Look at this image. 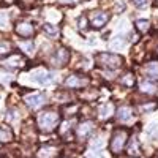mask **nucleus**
<instances>
[{
  "mask_svg": "<svg viewBox=\"0 0 158 158\" xmlns=\"http://www.w3.org/2000/svg\"><path fill=\"white\" fill-rule=\"evenodd\" d=\"M95 63L104 70H117L122 67L123 57L114 52H98L95 56Z\"/></svg>",
  "mask_w": 158,
  "mask_h": 158,
  "instance_id": "f257e3e1",
  "label": "nucleus"
},
{
  "mask_svg": "<svg viewBox=\"0 0 158 158\" xmlns=\"http://www.w3.org/2000/svg\"><path fill=\"white\" fill-rule=\"evenodd\" d=\"M13 139V131L8 127H0V142H10Z\"/></svg>",
  "mask_w": 158,
  "mask_h": 158,
  "instance_id": "aec40b11",
  "label": "nucleus"
},
{
  "mask_svg": "<svg viewBox=\"0 0 158 158\" xmlns=\"http://www.w3.org/2000/svg\"><path fill=\"white\" fill-rule=\"evenodd\" d=\"M19 48L25 52V54H33L35 44H33V41H21L19 43Z\"/></svg>",
  "mask_w": 158,
  "mask_h": 158,
  "instance_id": "4be33fe9",
  "label": "nucleus"
},
{
  "mask_svg": "<svg viewBox=\"0 0 158 158\" xmlns=\"http://www.w3.org/2000/svg\"><path fill=\"white\" fill-rule=\"evenodd\" d=\"M147 133H149L150 136L156 138V136H158V123H153V125H150V127H149V130H147Z\"/></svg>",
  "mask_w": 158,
  "mask_h": 158,
  "instance_id": "a878e982",
  "label": "nucleus"
},
{
  "mask_svg": "<svg viewBox=\"0 0 158 158\" xmlns=\"http://www.w3.org/2000/svg\"><path fill=\"white\" fill-rule=\"evenodd\" d=\"M60 123V114L57 112H41L38 115V128L43 133H51L57 128V125Z\"/></svg>",
  "mask_w": 158,
  "mask_h": 158,
  "instance_id": "7ed1b4c3",
  "label": "nucleus"
},
{
  "mask_svg": "<svg viewBox=\"0 0 158 158\" xmlns=\"http://www.w3.org/2000/svg\"><path fill=\"white\" fill-rule=\"evenodd\" d=\"M127 152L130 156H139L141 155V144H139V139L136 136L130 138V142H128V147H127Z\"/></svg>",
  "mask_w": 158,
  "mask_h": 158,
  "instance_id": "4468645a",
  "label": "nucleus"
},
{
  "mask_svg": "<svg viewBox=\"0 0 158 158\" xmlns=\"http://www.w3.org/2000/svg\"><path fill=\"white\" fill-rule=\"evenodd\" d=\"M62 5H76L77 2H81V0H59Z\"/></svg>",
  "mask_w": 158,
  "mask_h": 158,
  "instance_id": "c756f323",
  "label": "nucleus"
},
{
  "mask_svg": "<svg viewBox=\"0 0 158 158\" xmlns=\"http://www.w3.org/2000/svg\"><path fill=\"white\" fill-rule=\"evenodd\" d=\"M8 120H11V118H15V111H8V115H6Z\"/></svg>",
  "mask_w": 158,
  "mask_h": 158,
  "instance_id": "2f4dec72",
  "label": "nucleus"
},
{
  "mask_svg": "<svg viewBox=\"0 0 158 158\" xmlns=\"http://www.w3.org/2000/svg\"><path fill=\"white\" fill-rule=\"evenodd\" d=\"M90 84V79L84 74H70L65 81V87L67 89H81L87 87Z\"/></svg>",
  "mask_w": 158,
  "mask_h": 158,
  "instance_id": "39448f33",
  "label": "nucleus"
},
{
  "mask_svg": "<svg viewBox=\"0 0 158 158\" xmlns=\"http://www.w3.org/2000/svg\"><path fill=\"white\" fill-rule=\"evenodd\" d=\"M131 115H133V109H131L130 106H120L117 109V118L120 122H127L131 118Z\"/></svg>",
  "mask_w": 158,
  "mask_h": 158,
  "instance_id": "dca6fc26",
  "label": "nucleus"
},
{
  "mask_svg": "<svg viewBox=\"0 0 158 158\" xmlns=\"http://www.w3.org/2000/svg\"><path fill=\"white\" fill-rule=\"evenodd\" d=\"M135 29H136V32L138 33H147V32H150V22L149 21H146V19H138L136 22H135Z\"/></svg>",
  "mask_w": 158,
  "mask_h": 158,
  "instance_id": "6ab92c4d",
  "label": "nucleus"
},
{
  "mask_svg": "<svg viewBox=\"0 0 158 158\" xmlns=\"http://www.w3.org/2000/svg\"><path fill=\"white\" fill-rule=\"evenodd\" d=\"M136 6H144V5H147L149 3V0H131Z\"/></svg>",
  "mask_w": 158,
  "mask_h": 158,
  "instance_id": "7c9ffc66",
  "label": "nucleus"
},
{
  "mask_svg": "<svg viewBox=\"0 0 158 158\" xmlns=\"http://www.w3.org/2000/svg\"><path fill=\"white\" fill-rule=\"evenodd\" d=\"M94 130H95V123L92 120H85V122L77 125V128H76V138L81 139V141H85L87 138H90L92 133H94Z\"/></svg>",
  "mask_w": 158,
  "mask_h": 158,
  "instance_id": "0eeeda50",
  "label": "nucleus"
},
{
  "mask_svg": "<svg viewBox=\"0 0 158 158\" xmlns=\"http://www.w3.org/2000/svg\"><path fill=\"white\" fill-rule=\"evenodd\" d=\"M144 73H146L149 81H156L158 79V62H149L144 68Z\"/></svg>",
  "mask_w": 158,
  "mask_h": 158,
  "instance_id": "ddd939ff",
  "label": "nucleus"
},
{
  "mask_svg": "<svg viewBox=\"0 0 158 158\" xmlns=\"http://www.w3.org/2000/svg\"><path fill=\"white\" fill-rule=\"evenodd\" d=\"M87 22H89L87 16H81V18H79V21H77V25H79V29H81L82 32H85V30L89 29V25H87Z\"/></svg>",
  "mask_w": 158,
  "mask_h": 158,
  "instance_id": "b1692460",
  "label": "nucleus"
},
{
  "mask_svg": "<svg viewBox=\"0 0 158 158\" xmlns=\"http://www.w3.org/2000/svg\"><path fill=\"white\" fill-rule=\"evenodd\" d=\"M156 56H158V49H156Z\"/></svg>",
  "mask_w": 158,
  "mask_h": 158,
  "instance_id": "72a5a7b5",
  "label": "nucleus"
},
{
  "mask_svg": "<svg viewBox=\"0 0 158 158\" xmlns=\"http://www.w3.org/2000/svg\"><path fill=\"white\" fill-rule=\"evenodd\" d=\"M98 94H97V90H94L92 94H82V100H85V101H90V100H95V97H97Z\"/></svg>",
  "mask_w": 158,
  "mask_h": 158,
  "instance_id": "bb28decb",
  "label": "nucleus"
},
{
  "mask_svg": "<svg viewBox=\"0 0 158 158\" xmlns=\"http://www.w3.org/2000/svg\"><path fill=\"white\" fill-rule=\"evenodd\" d=\"M153 158H158V153H156V155H155V156H153Z\"/></svg>",
  "mask_w": 158,
  "mask_h": 158,
  "instance_id": "473e14b6",
  "label": "nucleus"
},
{
  "mask_svg": "<svg viewBox=\"0 0 158 158\" xmlns=\"http://www.w3.org/2000/svg\"><path fill=\"white\" fill-rule=\"evenodd\" d=\"M155 108H156V104H153V103H150V104H142V106H141L142 111H152V109H155Z\"/></svg>",
  "mask_w": 158,
  "mask_h": 158,
  "instance_id": "c85d7f7f",
  "label": "nucleus"
},
{
  "mask_svg": "<svg viewBox=\"0 0 158 158\" xmlns=\"http://www.w3.org/2000/svg\"><path fill=\"white\" fill-rule=\"evenodd\" d=\"M139 87H141L142 94H147V95H152V94H155V92H156V84L153 81H149V79H144Z\"/></svg>",
  "mask_w": 158,
  "mask_h": 158,
  "instance_id": "a211bd4d",
  "label": "nucleus"
},
{
  "mask_svg": "<svg viewBox=\"0 0 158 158\" xmlns=\"http://www.w3.org/2000/svg\"><path fill=\"white\" fill-rule=\"evenodd\" d=\"M128 130L127 128H117L112 136H111V142H109V150L112 155H120L128 142Z\"/></svg>",
  "mask_w": 158,
  "mask_h": 158,
  "instance_id": "f03ea898",
  "label": "nucleus"
},
{
  "mask_svg": "<svg viewBox=\"0 0 158 158\" xmlns=\"http://www.w3.org/2000/svg\"><path fill=\"white\" fill-rule=\"evenodd\" d=\"M6 24H8L6 13H0V27H6Z\"/></svg>",
  "mask_w": 158,
  "mask_h": 158,
  "instance_id": "cd10ccee",
  "label": "nucleus"
},
{
  "mask_svg": "<svg viewBox=\"0 0 158 158\" xmlns=\"http://www.w3.org/2000/svg\"><path fill=\"white\" fill-rule=\"evenodd\" d=\"M87 19L90 21V25L94 29H103L106 25V22L109 21V15L104 11H92L87 16Z\"/></svg>",
  "mask_w": 158,
  "mask_h": 158,
  "instance_id": "423d86ee",
  "label": "nucleus"
},
{
  "mask_svg": "<svg viewBox=\"0 0 158 158\" xmlns=\"http://www.w3.org/2000/svg\"><path fill=\"white\" fill-rule=\"evenodd\" d=\"M114 104L112 103H103L101 106L98 108V115L100 118H103V120H108V118H111L114 115Z\"/></svg>",
  "mask_w": 158,
  "mask_h": 158,
  "instance_id": "f8f14e48",
  "label": "nucleus"
},
{
  "mask_svg": "<svg viewBox=\"0 0 158 158\" xmlns=\"http://www.w3.org/2000/svg\"><path fill=\"white\" fill-rule=\"evenodd\" d=\"M118 40H117V43H114V41H111V48L112 49H118V48H122L123 44H125V40L122 38V36H117Z\"/></svg>",
  "mask_w": 158,
  "mask_h": 158,
  "instance_id": "393cba45",
  "label": "nucleus"
},
{
  "mask_svg": "<svg viewBox=\"0 0 158 158\" xmlns=\"http://www.w3.org/2000/svg\"><path fill=\"white\" fill-rule=\"evenodd\" d=\"M68 60H70V51H68L67 48H59V49H56L54 56L51 57L52 67H57V68L65 67V65L68 63Z\"/></svg>",
  "mask_w": 158,
  "mask_h": 158,
  "instance_id": "20e7f679",
  "label": "nucleus"
},
{
  "mask_svg": "<svg viewBox=\"0 0 158 158\" xmlns=\"http://www.w3.org/2000/svg\"><path fill=\"white\" fill-rule=\"evenodd\" d=\"M43 30H44V33H46L48 36H51V38H59V36H60L59 25H54V24L46 22V24H43Z\"/></svg>",
  "mask_w": 158,
  "mask_h": 158,
  "instance_id": "f3484780",
  "label": "nucleus"
},
{
  "mask_svg": "<svg viewBox=\"0 0 158 158\" xmlns=\"http://www.w3.org/2000/svg\"><path fill=\"white\" fill-rule=\"evenodd\" d=\"M120 84L125 85V87H128V89H131V87L135 85V74H133V73H127V74H123L122 79H120Z\"/></svg>",
  "mask_w": 158,
  "mask_h": 158,
  "instance_id": "412c9836",
  "label": "nucleus"
},
{
  "mask_svg": "<svg viewBox=\"0 0 158 158\" xmlns=\"http://www.w3.org/2000/svg\"><path fill=\"white\" fill-rule=\"evenodd\" d=\"M11 52V43L10 41H0V56H6Z\"/></svg>",
  "mask_w": 158,
  "mask_h": 158,
  "instance_id": "5701e85b",
  "label": "nucleus"
},
{
  "mask_svg": "<svg viewBox=\"0 0 158 158\" xmlns=\"http://www.w3.org/2000/svg\"><path fill=\"white\" fill-rule=\"evenodd\" d=\"M46 103V95L44 94H30L29 97H25V104L30 109H40Z\"/></svg>",
  "mask_w": 158,
  "mask_h": 158,
  "instance_id": "6e6552de",
  "label": "nucleus"
},
{
  "mask_svg": "<svg viewBox=\"0 0 158 158\" xmlns=\"http://www.w3.org/2000/svg\"><path fill=\"white\" fill-rule=\"evenodd\" d=\"M33 81H36L38 84L44 85V84H51L52 81H54V76L49 74V73H48V71H44V70H41V71L35 73V76H33Z\"/></svg>",
  "mask_w": 158,
  "mask_h": 158,
  "instance_id": "2eb2a0df",
  "label": "nucleus"
},
{
  "mask_svg": "<svg viewBox=\"0 0 158 158\" xmlns=\"http://www.w3.org/2000/svg\"><path fill=\"white\" fill-rule=\"evenodd\" d=\"M35 32V27L30 24V22H18L16 24V33L22 38H29L32 36Z\"/></svg>",
  "mask_w": 158,
  "mask_h": 158,
  "instance_id": "9d476101",
  "label": "nucleus"
},
{
  "mask_svg": "<svg viewBox=\"0 0 158 158\" xmlns=\"http://www.w3.org/2000/svg\"><path fill=\"white\" fill-rule=\"evenodd\" d=\"M2 63L5 65V67H8V68H19V67H22V65L25 63V57L22 54H11Z\"/></svg>",
  "mask_w": 158,
  "mask_h": 158,
  "instance_id": "1a4fd4ad",
  "label": "nucleus"
},
{
  "mask_svg": "<svg viewBox=\"0 0 158 158\" xmlns=\"http://www.w3.org/2000/svg\"><path fill=\"white\" fill-rule=\"evenodd\" d=\"M57 155H59V150L54 146H43L36 152L38 158H57Z\"/></svg>",
  "mask_w": 158,
  "mask_h": 158,
  "instance_id": "9b49d317",
  "label": "nucleus"
}]
</instances>
